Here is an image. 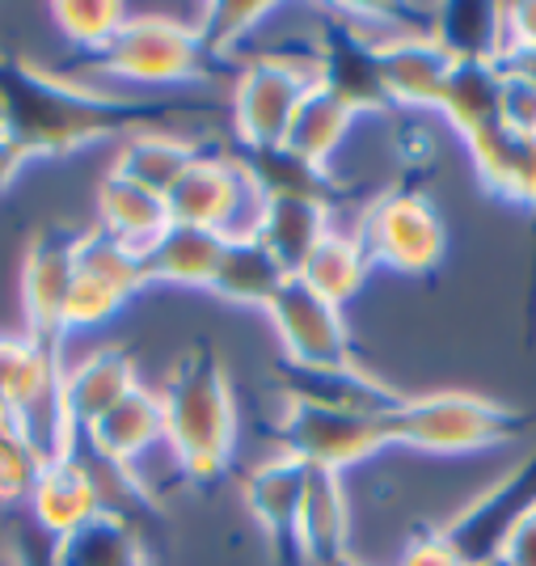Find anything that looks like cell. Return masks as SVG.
I'll use <instances>...</instances> for the list:
<instances>
[{
	"instance_id": "obj_26",
	"label": "cell",
	"mask_w": 536,
	"mask_h": 566,
	"mask_svg": "<svg viewBox=\"0 0 536 566\" xmlns=\"http://www.w3.org/2000/svg\"><path fill=\"white\" fill-rule=\"evenodd\" d=\"M283 283H287V271L280 266V259L258 237H237V241L224 245L220 266H216V280H211L208 292H216L229 305L266 308L275 301V292H280Z\"/></svg>"
},
{
	"instance_id": "obj_20",
	"label": "cell",
	"mask_w": 536,
	"mask_h": 566,
	"mask_svg": "<svg viewBox=\"0 0 536 566\" xmlns=\"http://www.w3.org/2000/svg\"><path fill=\"white\" fill-rule=\"evenodd\" d=\"M385 97L397 106H435L440 111L443 85L452 76V60L431 39H397L376 51Z\"/></svg>"
},
{
	"instance_id": "obj_2",
	"label": "cell",
	"mask_w": 536,
	"mask_h": 566,
	"mask_svg": "<svg viewBox=\"0 0 536 566\" xmlns=\"http://www.w3.org/2000/svg\"><path fill=\"white\" fill-rule=\"evenodd\" d=\"M165 444L182 461L187 478L211 482L229 470L237 444L233 389L224 364L211 343H195L174 368L161 389Z\"/></svg>"
},
{
	"instance_id": "obj_33",
	"label": "cell",
	"mask_w": 536,
	"mask_h": 566,
	"mask_svg": "<svg viewBox=\"0 0 536 566\" xmlns=\"http://www.w3.org/2000/svg\"><path fill=\"white\" fill-rule=\"evenodd\" d=\"M127 305L118 292H111L106 283L90 280L76 271L72 262V287H69V301H64V331H90V326H102L111 322L118 308Z\"/></svg>"
},
{
	"instance_id": "obj_4",
	"label": "cell",
	"mask_w": 536,
	"mask_h": 566,
	"mask_svg": "<svg viewBox=\"0 0 536 566\" xmlns=\"http://www.w3.org/2000/svg\"><path fill=\"white\" fill-rule=\"evenodd\" d=\"M97 60H102V72L144 90L187 85V81L211 76V64H216L208 60L195 25L161 18V13H132Z\"/></svg>"
},
{
	"instance_id": "obj_24",
	"label": "cell",
	"mask_w": 536,
	"mask_h": 566,
	"mask_svg": "<svg viewBox=\"0 0 536 566\" xmlns=\"http://www.w3.org/2000/svg\"><path fill=\"white\" fill-rule=\"evenodd\" d=\"M51 566H148L140 528L118 512H97L51 549Z\"/></svg>"
},
{
	"instance_id": "obj_27",
	"label": "cell",
	"mask_w": 536,
	"mask_h": 566,
	"mask_svg": "<svg viewBox=\"0 0 536 566\" xmlns=\"http://www.w3.org/2000/svg\"><path fill=\"white\" fill-rule=\"evenodd\" d=\"M199 161V148L187 144L182 136L174 132H140V136H127L118 144V157H115V174L136 182V187L153 190V195H169L187 178V169Z\"/></svg>"
},
{
	"instance_id": "obj_21",
	"label": "cell",
	"mask_w": 536,
	"mask_h": 566,
	"mask_svg": "<svg viewBox=\"0 0 536 566\" xmlns=\"http://www.w3.org/2000/svg\"><path fill=\"white\" fill-rule=\"evenodd\" d=\"M465 144L490 190L536 208V136H512L503 123H490L465 136Z\"/></svg>"
},
{
	"instance_id": "obj_17",
	"label": "cell",
	"mask_w": 536,
	"mask_h": 566,
	"mask_svg": "<svg viewBox=\"0 0 536 566\" xmlns=\"http://www.w3.org/2000/svg\"><path fill=\"white\" fill-rule=\"evenodd\" d=\"M431 43L452 64H503L512 39H507V4H482V0H456L435 4Z\"/></svg>"
},
{
	"instance_id": "obj_12",
	"label": "cell",
	"mask_w": 536,
	"mask_h": 566,
	"mask_svg": "<svg viewBox=\"0 0 536 566\" xmlns=\"http://www.w3.org/2000/svg\"><path fill=\"white\" fill-rule=\"evenodd\" d=\"M275 389L283 401L296 406H317V410H338V415H364V419H389L401 394H393L385 380L364 373L359 364H338V368H301L283 359L275 368Z\"/></svg>"
},
{
	"instance_id": "obj_6",
	"label": "cell",
	"mask_w": 536,
	"mask_h": 566,
	"mask_svg": "<svg viewBox=\"0 0 536 566\" xmlns=\"http://www.w3.org/2000/svg\"><path fill=\"white\" fill-rule=\"evenodd\" d=\"M317 85V60L301 64L287 55H262L250 60L233 81V127L237 140L250 153L283 148L292 115L304 94Z\"/></svg>"
},
{
	"instance_id": "obj_22",
	"label": "cell",
	"mask_w": 536,
	"mask_h": 566,
	"mask_svg": "<svg viewBox=\"0 0 536 566\" xmlns=\"http://www.w3.org/2000/svg\"><path fill=\"white\" fill-rule=\"evenodd\" d=\"M224 237L211 229H195V224H174L165 229L148 250H144V271L148 283H182V287H211L216 266L224 254Z\"/></svg>"
},
{
	"instance_id": "obj_23",
	"label": "cell",
	"mask_w": 536,
	"mask_h": 566,
	"mask_svg": "<svg viewBox=\"0 0 536 566\" xmlns=\"http://www.w3.org/2000/svg\"><path fill=\"white\" fill-rule=\"evenodd\" d=\"M97 220H102L97 224L102 233H111L115 241L144 254L169 229V203H165L161 195L118 178L115 169H111L102 178V187H97Z\"/></svg>"
},
{
	"instance_id": "obj_41",
	"label": "cell",
	"mask_w": 536,
	"mask_h": 566,
	"mask_svg": "<svg viewBox=\"0 0 536 566\" xmlns=\"http://www.w3.org/2000/svg\"><path fill=\"white\" fill-rule=\"evenodd\" d=\"M334 566H364V563H355V558H350V554H347V558H338V563H334Z\"/></svg>"
},
{
	"instance_id": "obj_32",
	"label": "cell",
	"mask_w": 536,
	"mask_h": 566,
	"mask_svg": "<svg viewBox=\"0 0 536 566\" xmlns=\"http://www.w3.org/2000/svg\"><path fill=\"white\" fill-rule=\"evenodd\" d=\"M51 18H55L60 34L69 43L102 55V51L111 48V39L127 25L132 9L115 4V0H72V4H51Z\"/></svg>"
},
{
	"instance_id": "obj_16",
	"label": "cell",
	"mask_w": 536,
	"mask_h": 566,
	"mask_svg": "<svg viewBox=\"0 0 536 566\" xmlns=\"http://www.w3.org/2000/svg\"><path fill=\"white\" fill-rule=\"evenodd\" d=\"M334 233V203L317 195H266L258 241L280 259L287 275H301L308 254Z\"/></svg>"
},
{
	"instance_id": "obj_1",
	"label": "cell",
	"mask_w": 536,
	"mask_h": 566,
	"mask_svg": "<svg viewBox=\"0 0 536 566\" xmlns=\"http://www.w3.org/2000/svg\"><path fill=\"white\" fill-rule=\"evenodd\" d=\"M211 102L190 97H127L76 85L39 64L0 51V132L25 157H60L94 140H127L140 132H174L195 115H211Z\"/></svg>"
},
{
	"instance_id": "obj_38",
	"label": "cell",
	"mask_w": 536,
	"mask_h": 566,
	"mask_svg": "<svg viewBox=\"0 0 536 566\" xmlns=\"http://www.w3.org/2000/svg\"><path fill=\"white\" fill-rule=\"evenodd\" d=\"M25 161H30V157H25L22 148H18V144L9 140L4 132H0V190H9V187H13V178L22 174Z\"/></svg>"
},
{
	"instance_id": "obj_36",
	"label": "cell",
	"mask_w": 536,
	"mask_h": 566,
	"mask_svg": "<svg viewBox=\"0 0 536 566\" xmlns=\"http://www.w3.org/2000/svg\"><path fill=\"white\" fill-rule=\"evenodd\" d=\"M507 39L515 48H536V0L528 4H507Z\"/></svg>"
},
{
	"instance_id": "obj_18",
	"label": "cell",
	"mask_w": 536,
	"mask_h": 566,
	"mask_svg": "<svg viewBox=\"0 0 536 566\" xmlns=\"http://www.w3.org/2000/svg\"><path fill=\"white\" fill-rule=\"evenodd\" d=\"M132 389H140V380H136V359L123 347H102L85 355L81 364L64 368V410L76 436L94 427L106 410H115Z\"/></svg>"
},
{
	"instance_id": "obj_7",
	"label": "cell",
	"mask_w": 536,
	"mask_h": 566,
	"mask_svg": "<svg viewBox=\"0 0 536 566\" xmlns=\"http://www.w3.org/2000/svg\"><path fill=\"white\" fill-rule=\"evenodd\" d=\"M355 237L372 266H393L406 275H422L443 259V220L414 190H393L376 199Z\"/></svg>"
},
{
	"instance_id": "obj_28",
	"label": "cell",
	"mask_w": 536,
	"mask_h": 566,
	"mask_svg": "<svg viewBox=\"0 0 536 566\" xmlns=\"http://www.w3.org/2000/svg\"><path fill=\"white\" fill-rule=\"evenodd\" d=\"M368 271H372V262H368V254H364V245H359V237L355 233H334L308 254V262L301 266V275L296 280H304L317 296H326L329 305H347L350 296L364 287V280H368Z\"/></svg>"
},
{
	"instance_id": "obj_3",
	"label": "cell",
	"mask_w": 536,
	"mask_h": 566,
	"mask_svg": "<svg viewBox=\"0 0 536 566\" xmlns=\"http://www.w3.org/2000/svg\"><path fill=\"white\" fill-rule=\"evenodd\" d=\"M524 419L498 406V401L473 398V394H427V398H401L385 419L389 444H410L422 452H473L512 440Z\"/></svg>"
},
{
	"instance_id": "obj_29",
	"label": "cell",
	"mask_w": 536,
	"mask_h": 566,
	"mask_svg": "<svg viewBox=\"0 0 536 566\" xmlns=\"http://www.w3.org/2000/svg\"><path fill=\"white\" fill-rule=\"evenodd\" d=\"M498 85H503L498 64H452V76L440 97L443 118L461 136H473L490 123H498Z\"/></svg>"
},
{
	"instance_id": "obj_39",
	"label": "cell",
	"mask_w": 536,
	"mask_h": 566,
	"mask_svg": "<svg viewBox=\"0 0 536 566\" xmlns=\"http://www.w3.org/2000/svg\"><path fill=\"white\" fill-rule=\"evenodd\" d=\"M498 69L512 72V76H524V81H533V85H536V48H515V51H507V60H503Z\"/></svg>"
},
{
	"instance_id": "obj_30",
	"label": "cell",
	"mask_w": 536,
	"mask_h": 566,
	"mask_svg": "<svg viewBox=\"0 0 536 566\" xmlns=\"http://www.w3.org/2000/svg\"><path fill=\"white\" fill-rule=\"evenodd\" d=\"M72 262L81 275L106 283L111 292H118L123 301H132L148 283V271H144V254H136L132 245L115 241L111 233H76V250H72Z\"/></svg>"
},
{
	"instance_id": "obj_19",
	"label": "cell",
	"mask_w": 536,
	"mask_h": 566,
	"mask_svg": "<svg viewBox=\"0 0 536 566\" xmlns=\"http://www.w3.org/2000/svg\"><path fill=\"white\" fill-rule=\"evenodd\" d=\"M347 491L343 478L329 470L304 473L301 520H296V542H301L308 566H334L347 558Z\"/></svg>"
},
{
	"instance_id": "obj_40",
	"label": "cell",
	"mask_w": 536,
	"mask_h": 566,
	"mask_svg": "<svg viewBox=\"0 0 536 566\" xmlns=\"http://www.w3.org/2000/svg\"><path fill=\"white\" fill-rule=\"evenodd\" d=\"M486 566H515V563H512V558H503V554H498V558H490Z\"/></svg>"
},
{
	"instance_id": "obj_31",
	"label": "cell",
	"mask_w": 536,
	"mask_h": 566,
	"mask_svg": "<svg viewBox=\"0 0 536 566\" xmlns=\"http://www.w3.org/2000/svg\"><path fill=\"white\" fill-rule=\"evenodd\" d=\"M275 13V4H250V0H220L199 13V43L208 51V60H229L237 43H245L258 25Z\"/></svg>"
},
{
	"instance_id": "obj_34",
	"label": "cell",
	"mask_w": 536,
	"mask_h": 566,
	"mask_svg": "<svg viewBox=\"0 0 536 566\" xmlns=\"http://www.w3.org/2000/svg\"><path fill=\"white\" fill-rule=\"evenodd\" d=\"M498 123H503L512 136H536V85L533 81L503 72V85H498Z\"/></svg>"
},
{
	"instance_id": "obj_9",
	"label": "cell",
	"mask_w": 536,
	"mask_h": 566,
	"mask_svg": "<svg viewBox=\"0 0 536 566\" xmlns=\"http://www.w3.org/2000/svg\"><path fill=\"white\" fill-rule=\"evenodd\" d=\"M266 317H271V326L280 334V347L287 364H301V368L355 364L343 308L329 305L326 296H317L296 275H287V283L275 292V301L266 305Z\"/></svg>"
},
{
	"instance_id": "obj_11",
	"label": "cell",
	"mask_w": 536,
	"mask_h": 566,
	"mask_svg": "<svg viewBox=\"0 0 536 566\" xmlns=\"http://www.w3.org/2000/svg\"><path fill=\"white\" fill-rule=\"evenodd\" d=\"M72 250H76V233L64 229H48L34 237L30 254H25L22 271V301L25 322H30V343H39L43 352L60 355L64 343V301L72 287Z\"/></svg>"
},
{
	"instance_id": "obj_13",
	"label": "cell",
	"mask_w": 536,
	"mask_h": 566,
	"mask_svg": "<svg viewBox=\"0 0 536 566\" xmlns=\"http://www.w3.org/2000/svg\"><path fill=\"white\" fill-rule=\"evenodd\" d=\"M304 473L308 465L292 461V457H271L262 461L250 478H245V503L254 520L266 528L271 549L283 566H308L301 542H296V520H301V495H304Z\"/></svg>"
},
{
	"instance_id": "obj_8",
	"label": "cell",
	"mask_w": 536,
	"mask_h": 566,
	"mask_svg": "<svg viewBox=\"0 0 536 566\" xmlns=\"http://www.w3.org/2000/svg\"><path fill=\"white\" fill-rule=\"evenodd\" d=\"M385 444H389L385 419H364V415H338V410L283 401L280 452L308 465V470L343 473L347 465L368 461Z\"/></svg>"
},
{
	"instance_id": "obj_10",
	"label": "cell",
	"mask_w": 536,
	"mask_h": 566,
	"mask_svg": "<svg viewBox=\"0 0 536 566\" xmlns=\"http://www.w3.org/2000/svg\"><path fill=\"white\" fill-rule=\"evenodd\" d=\"M536 512V452L519 461L503 482H494L486 495H477L461 516L443 528L448 545L461 554L465 566H486L498 558L524 516Z\"/></svg>"
},
{
	"instance_id": "obj_25",
	"label": "cell",
	"mask_w": 536,
	"mask_h": 566,
	"mask_svg": "<svg viewBox=\"0 0 536 566\" xmlns=\"http://www.w3.org/2000/svg\"><path fill=\"white\" fill-rule=\"evenodd\" d=\"M350 123H355V111L347 102L322 90V85H313L301 106H296V115H292V127L283 136V153H292L304 166L326 169L334 161V153L343 148V140H347Z\"/></svg>"
},
{
	"instance_id": "obj_35",
	"label": "cell",
	"mask_w": 536,
	"mask_h": 566,
	"mask_svg": "<svg viewBox=\"0 0 536 566\" xmlns=\"http://www.w3.org/2000/svg\"><path fill=\"white\" fill-rule=\"evenodd\" d=\"M397 566H465V563H461V554L448 545V537H443V528H440V533L414 537V542L401 549Z\"/></svg>"
},
{
	"instance_id": "obj_14",
	"label": "cell",
	"mask_w": 536,
	"mask_h": 566,
	"mask_svg": "<svg viewBox=\"0 0 536 566\" xmlns=\"http://www.w3.org/2000/svg\"><path fill=\"white\" fill-rule=\"evenodd\" d=\"M25 503H30L34 524L60 542V537H69L72 528H81L85 520H94L102 512V482L72 452V457H60V461H48V465L34 470Z\"/></svg>"
},
{
	"instance_id": "obj_5",
	"label": "cell",
	"mask_w": 536,
	"mask_h": 566,
	"mask_svg": "<svg viewBox=\"0 0 536 566\" xmlns=\"http://www.w3.org/2000/svg\"><path fill=\"white\" fill-rule=\"evenodd\" d=\"M169 203V220L174 224H195V229H211L224 241L237 237H254L266 195L254 182V174L237 157H203L187 169V178L165 195Z\"/></svg>"
},
{
	"instance_id": "obj_15",
	"label": "cell",
	"mask_w": 536,
	"mask_h": 566,
	"mask_svg": "<svg viewBox=\"0 0 536 566\" xmlns=\"http://www.w3.org/2000/svg\"><path fill=\"white\" fill-rule=\"evenodd\" d=\"M94 457H102L111 470H132L148 452L165 444V406L153 389H132L115 410H106L94 427L81 431Z\"/></svg>"
},
{
	"instance_id": "obj_37",
	"label": "cell",
	"mask_w": 536,
	"mask_h": 566,
	"mask_svg": "<svg viewBox=\"0 0 536 566\" xmlns=\"http://www.w3.org/2000/svg\"><path fill=\"white\" fill-rule=\"evenodd\" d=\"M503 558H512L515 566H536V512L524 516V524L512 533V542L503 549Z\"/></svg>"
}]
</instances>
